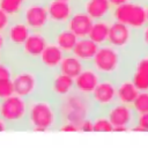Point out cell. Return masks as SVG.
I'll list each match as a JSON object with an SVG mask.
<instances>
[{
  "instance_id": "1",
  "label": "cell",
  "mask_w": 148,
  "mask_h": 148,
  "mask_svg": "<svg viewBox=\"0 0 148 148\" xmlns=\"http://www.w3.org/2000/svg\"><path fill=\"white\" fill-rule=\"evenodd\" d=\"M60 124L57 101L45 94L28 99L27 130L32 132L57 131Z\"/></svg>"
},
{
  "instance_id": "2",
  "label": "cell",
  "mask_w": 148,
  "mask_h": 148,
  "mask_svg": "<svg viewBox=\"0 0 148 148\" xmlns=\"http://www.w3.org/2000/svg\"><path fill=\"white\" fill-rule=\"evenodd\" d=\"M13 86L16 95L30 99L43 94L44 73L35 65L28 62H16L14 65Z\"/></svg>"
},
{
  "instance_id": "3",
  "label": "cell",
  "mask_w": 148,
  "mask_h": 148,
  "mask_svg": "<svg viewBox=\"0 0 148 148\" xmlns=\"http://www.w3.org/2000/svg\"><path fill=\"white\" fill-rule=\"evenodd\" d=\"M57 104L60 121H69L77 126L84 119L90 118L95 112L90 97L81 95L76 91H73L62 99L58 101Z\"/></svg>"
},
{
  "instance_id": "4",
  "label": "cell",
  "mask_w": 148,
  "mask_h": 148,
  "mask_svg": "<svg viewBox=\"0 0 148 148\" xmlns=\"http://www.w3.org/2000/svg\"><path fill=\"white\" fill-rule=\"evenodd\" d=\"M125 52L111 46L110 44L101 45L90 64V66L102 76L119 79L123 67Z\"/></svg>"
},
{
  "instance_id": "5",
  "label": "cell",
  "mask_w": 148,
  "mask_h": 148,
  "mask_svg": "<svg viewBox=\"0 0 148 148\" xmlns=\"http://www.w3.org/2000/svg\"><path fill=\"white\" fill-rule=\"evenodd\" d=\"M28 99L14 94L0 101V118L7 124L9 131L27 130Z\"/></svg>"
},
{
  "instance_id": "6",
  "label": "cell",
  "mask_w": 148,
  "mask_h": 148,
  "mask_svg": "<svg viewBox=\"0 0 148 148\" xmlns=\"http://www.w3.org/2000/svg\"><path fill=\"white\" fill-rule=\"evenodd\" d=\"M111 20L120 22L133 30H141L147 24L146 7L136 1H130L113 7Z\"/></svg>"
},
{
  "instance_id": "7",
  "label": "cell",
  "mask_w": 148,
  "mask_h": 148,
  "mask_svg": "<svg viewBox=\"0 0 148 148\" xmlns=\"http://www.w3.org/2000/svg\"><path fill=\"white\" fill-rule=\"evenodd\" d=\"M31 31H46L51 29L46 0H28L21 16Z\"/></svg>"
},
{
  "instance_id": "8",
  "label": "cell",
  "mask_w": 148,
  "mask_h": 148,
  "mask_svg": "<svg viewBox=\"0 0 148 148\" xmlns=\"http://www.w3.org/2000/svg\"><path fill=\"white\" fill-rule=\"evenodd\" d=\"M30 32V28L24 23V21L21 17L13 18L9 27L5 31L7 47L3 53V58L14 64L18 50L21 49Z\"/></svg>"
},
{
  "instance_id": "9",
  "label": "cell",
  "mask_w": 148,
  "mask_h": 148,
  "mask_svg": "<svg viewBox=\"0 0 148 148\" xmlns=\"http://www.w3.org/2000/svg\"><path fill=\"white\" fill-rule=\"evenodd\" d=\"M50 42L49 32L46 31H31L21 49L17 52L15 62H28V64H36L38 57L45 49V46Z\"/></svg>"
},
{
  "instance_id": "10",
  "label": "cell",
  "mask_w": 148,
  "mask_h": 148,
  "mask_svg": "<svg viewBox=\"0 0 148 148\" xmlns=\"http://www.w3.org/2000/svg\"><path fill=\"white\" fill-rule=\"evenodd\" d=\"M74 91V79L60 73L59 71L44 74L43 94L54 101H60Z\"/></svg>"
},
{
  "instance_id": "11",
  "label": "cell",
  "mask_w": 148,
  "mask_h": 148,
  "mask_svg": "<svg viewBox=\"0 0 148 148\" xmlns=\"http://www.w3.org/2000/svg\"><path fill=\"white\" fill-rule=\"evenodd\" d=\"M95 111L105 112L117 102V82L111 77H102L90 95Z\"/></svg>"
},
{
  "instance_id": "12",
  "label": "cell",
  "mask_w": 148,
  "mask_h": 148,
  "mask_svg": "<svg viewBox=\"0 0 148 148\" xmlns=\"http://www.w3.org/2000/svg\"><path fill=\"white\" fill-rule=\"evenodd\" d=\"M106 117L113 126V131H127L131 130L136 120V113L132 105L116 102L105 111Z\"/></svg>"
},
{
  "instance_id": "13",
  "label": "cell",
  "mask_w": 148,
  "mask_h": 148,
  "mask_svg": "<svg viewBox=\"0 0 148 148\" xmlns=\"http://www.w3.org/2000/svg\"><path fill=\"white\" fill-rule=\"evenodd\" d=\"M46 7L51 28H59L66 25L76 3L74 1L65 0H46Z\"/></svg>"
},
{
  "instance_id": "14",
  "label": "cell",
  "mask_w": 148,
  "mask_h": 148,
  "mask_svg": "<svg viewBox=\"0 0 148 148\" xmlns=\"http://www.w3.org/2000/svg\"><path fill=\"white\" fill-rule=\"evenodd\" d=\"M133 37H134V30L132 28L120 22L111 20L108 44L125 52V50H127L128 46L131 45Z\"/></svg>"
},
{
  "instance_id": "15",
  "label": "cell",
  "mask_w": 148,
  "mask_h": 148,
  "mask_svg": "<svg viewBox=\"0 0 148 148\" xmlns=\"http://www.w3.org/2000/svg\"><path fill=\"white\" fill-rule=\"evenodd\" d=\"M65 53L52 42H49V44L45 46L40 56L38 57L36 61V66L44 73H52L58 71L59 65L64 58Z\"/></svg>"
},
{
  "instance_id": "16",
  "label": "cell",
  "mask_w": 148,
  "mask_h": 148,
  "mask_svg": "<svg viewBox=\"0 0 148 148\" xmlns=\"http://www.w3.org/2000/svg\"><path fill=\"white\" fill-rule=\"evenodd\" d=\"M102 76L90 66L87 65L82 72L74 79V91L90 97Z\"/></svg>"
},
{
  "instance_id": "17",
  "label": "cell",
  "mask_w": 148,
  "mask_h": 148,
  "mask_svg": "<svg viewBox=\"0 0 148 148\" xmlns=\"http://www.w3.org/2000/svg\"><path fill=\"white\" fill-rule=\"evenodd\" d=\"M76 6L86 12L94 21L111 20L113 7L109 0H77Z\"/></svg>"
},
{
  "instance_id": "18",
  "label": "cell",
  "mask_w": 148,
  "mask_h": 148,
  "mask_svg": "<svg viewBox=\"0 0 148 148\" xmlns=\"http://www.w3.org/2000/svg\"><path fill=\"white\" fill-rule=\"evenodd\" d=\"M92 22H94V20L86 12H83L81 8H79L76 6L74 12L72 13L71 17L68 18L66 27L77 38H83V37H88V34H89Z\"/></svg>"
},
{
  "instance_id": "19",
  "label": "cell",
  "mask_w": 148,
  "mask_h": 148,
  "mask_svg": "<svg viewBox=\"0 0 148 148\" xmlns=\"http://www.w3.org/2000/svg\"><path fill=\"white\" fill-rule=\"evenodd\" d=\"M50 42L56 44L65 54L72 53L74 45L77 40V37L66 27H59V28H51L49 31Z\"/></svg>"
},
{
  "instance_id": "20",
  "label": "cell",
  "mask_w": 148,
  "mask_h": 148,
  "mask_svg": "<svg viewBox=\"0 0 148 148\" xmlns=\"http://www.w3.org/2000/svg\"><path fill=\"white\" fill-rule=\"evenodd\" d=\"M98 47L99 46L95 42H92L89 37L77 38L74 49L72 51V54H74L77 59H80L84 65H90Z\"/></svg>"
},
{
  "instance_id": "21",
  "label": "cell",
  "mask_w": 148,
  "mask_h": 148,
  "mask_svg": "<svg viewBox=\"0 0 148 148\" xmlns=\"http://www.w3.org/2000/svg\"><path fill=\"white\" fill-rule=\"evenodd\" d=\"M130 79L139 91H148V56L136 60Z\"/></svg>"
},
{
  "instance_id": "22",
  "label": "cell",
  "mask_w": 148,
  "mask_h": 148,
  "mask_svg": "<svg viewBox=\"0 0 148 148\" xmlns=\"http://www.w3.org/2000/svg\"><path fill=\"white\" fill-rule=\"evenodd\" d=\"M117 82V102L132 105L135 101L139 90L131 81L130 77H119L116 80Z\"/></svg>"
},
{
  "instance_id": "23",
  "label": "cell",
  "mask_w": 148,
  "mask_h": 148,
  "mask_svg": "<svg viewBox=\"0 0 148 148\" xmlns=\"http://www.w3.org/2000/svg\"><path fill=\"white\" fill-rule=\"evenodd\" d=\"M111 20H96L92 22L88 37L98 46L108 44Z\"/></svg>"
},
{
  "instance_id": "24",
  "label": "cell",
  "mask_w": 148,
  "mask_h": 148,
  "mask_svg": "<svg viewBox=\"0 0 148 148\" xmlns=\"http://www.w3.org/2000/svg\"><path fill=\"white\" fill-rule=\"evenodd\" d=\"M87 65H84L80 59H77L74 54L72 53H68V54H65L60 65H59V68L58 71L72 79H75L81 72L82 69L86 67Z\"/></svg>"
},
{
  "instance_id": "25",
  "label": "cell",
  "mask_w": 148,
  "mask_h": 148,
  "mask_svg": "<svg viewBox=\"0 0 148 148\" xmlns=\"http://www.w3.org/2000/svg\"><path fill=\"white\" fill-rule=\"evenodd\" d=\"M28 0H0V8L3 9L12 18L21 16Z\"/></svg>"
},
{
  "instance_id": "26",
  "label": "cell",
  "mask_w": 148,
  "mask_h": 148,
  "mask_svg": "<svg viewBox=\"0 0 148 148\" xmlns=\"http://www.w3.org/2000/svg\"><path fill=\"white\" fill-rule=\"evenodd\" d=\"M92 121V132H112L113 126L110 123L109 118L106 117L105 112H97L95 111L91 116Z\"/></svg>"
},
{
  "instance_id": "27",
  "label": "cell",
  "mask_w": 148,
  "mask_h": 148,
  "mask_svg": "<svg viewBox=\"0 0 148 148\" xmlns=\"http://www.w3.org/2000/svg\"><path fill=\"white\" fill-rule=\"evenodd\" d=\"M132 108L136 114L148 113V91H139Z\"/></svg>"
},
{
  "instance_id": "28",
  "label": "cell",
  "mask_w": 148,
  "mask_h": 148,
  "mask_svg": "<svg viewBox=\"0 0 148 148\" xmlns=\"http://www.w3.org/2000/svg\"><path fill=\"white\" fill-rule=\"evenodd\" d=\"M14 75V64L5 59L0 62V82L13 80Z\"/></svg>"
},
{
  "instance_id": "29",
  "label": "cell",
  "mask_w": 148,
  "mask_h": 148,
  "mask_svg": "<svg viewBox=\"0 0 148 148\" xmlns=\"http://www.w3.org/2000/svg\"><path fill=\"white\" fill-rule=\"evenodd\" d=\"M14 86H13V80L10 81H3L0 82V101L14 95Z\"/></svg>"
},
{
  "instance_id": "30",
  "label": "cell",
  "mask_w": 148,
  "mask_h": 148,
  "mask_svg": "<svg viewBox=\"0 0 148 148\" xmlns=\"http://www.w3.org/2000/svg\"><path fill=\"white\" fill-rule=\"evenodd\" d=\"M131 130H134V131H148V113L136 114L135 124Z\"/></svg>"
},
{
  "instance_id": "31",
  "label": "cell",
  "mask_w": 148,
  "mask_h": 148,
  "mask_svg": "<svg viewBox=\"0 0 148 148\" xmlns=\"http://www.w3.org/2000/svg\"><path fill=\"white\" fill-rule=\"evenodd\" d=\"M12 17L3 10L0 8V32H3L7 30V28L9 27L10 22H12Z\"/></svg>"
},
{
  "instance_id": "32",
  "label": "cell",
  "mask_w": 148,
  "mask_h": 148,
  "mask_svg": "<svg viewBox=\"0 0 148 148\" xmlns=\"http://www.w3.org/2000/svg\"><path fill=\"white\" fill-rule=\"evenodd\" d=\"M57 131H60V132H80L79 126L73 124V123H69V121H60Z\"/></svg>"
},
{
  "instance_id": "33",
  "label": "cell",
  "mask_w": 148,
  "mask_h": 148,
  "mask_svg": "<svg viewBox=\"0 0 148 148\" xmlns=\"http://www.w3.org/2000/svg\"><path fill=\"white\" fill-rule=\"evenodd\" d=\"M79 131L80 132H92V121H91V117L84 119L80 125H79Z\"/></svg>"
},
{
  "instance_id": "34",
  "label": "cell",
  "mask_w": 148,
  "mask_h": 148,
  "mask_svg": "<svg viewBox=\"0 0 148 148\" xmlns=\"http://www.w3.org/2000/svg\"><path fill=\"white\" fill-rule=\"evenodd\" d=\"M6 47H7V44H6V37H5V34L3 32H0V53H5L6 51Z\"/></svg>"
},
{
  "instance_id": "35",
  "label": "cell",
  "mask_w": 148,
  "mask_h": 148,
  "mask_svg": "<svg viewBox=\"0 0 148 148\" xmlns=\"http://www.w3.org/2000/svg\"><path fill=\"white\" fill-rule=\"evenodd\" d=\"M141 30H142V34H141V36H142V43L148 47V24H146Z\"/></svg>"
},
{
  "instance_id": "36",
  "label": "cell",
  "mask_w": 148,
  "mask_h": 148,
  "mask_svg": "<svg viewBox=\"0 0 148 148\" xmlns=\"http://www.w3.org/2000/svg\"><path fill=\"white\" fill-rule=\"evenodd\" d=\"M110 3L112 5V7H117L119 5H123V3H126V2H130L132 0H109Z\"/></svg>"
},
{
  "instance_id": "37",
  "label": "cell",
  "mask_w": 148,
  "mask_h": 148,
  "mask_svg": "<svg viewBox=\"0 0 148 148\" xmlns=\"http://www.w3.org/2000/svg\"><path fill=\"white\" fill-rule=\"evenodd\" d=\"M5 131H9V130H8V126H7V124L0 118V132H5Z\"/></svg>"
},
{
  "instance_id": "38",
  "label": "cell",
  "mask_w": 148,
  "mask_h": 148,
  "mask_svg": "<svg viewBox=\"0 0 148 148\" xmlns=\"http://www.w3.org/2000/svg\"><path fill=\"white\" fill-rule=\"evenodd\" d=\"M146 16H147V24H148V6L146 7Z\"/></svg>"
},
{
  "instance_id": "39",
  "label": "cell",
  "mask_w": 148,
  "mask_h": 148,
  "mask_svg": "<svg viewBox=\"0 0 148 148\" xmlns=\"http://www.w3.org/2000/svg\"><path fill=\"white\" fill-rule=\"evenodd\" d=\"M2 60H3V54H2V53H0V62H1Z\"/></svg>"
},
{
  "instance_id": "40",
  "label": "cell",
  "mask_w": 148,
  "mask_h": 148,
  "mask_svg": "<svg viewBox=\"0 0 148 148\" xmlns=\"http://www.w3.org/2000/svg\"><path fill=\"white\" fill-rule=\"evenodd\" d=\"M76 1H77V0H75V3H76Z\"/></svg>"
}]
</instances>
